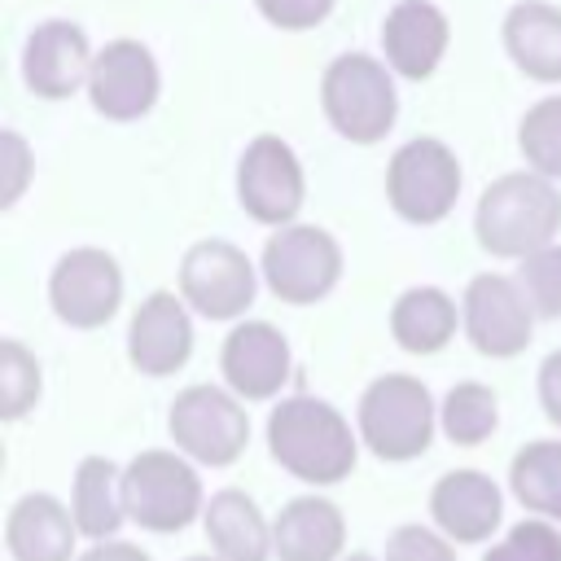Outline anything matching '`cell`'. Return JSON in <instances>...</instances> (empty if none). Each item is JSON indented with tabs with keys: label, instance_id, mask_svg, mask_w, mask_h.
Masks as SVG:
<instances>
[{
	"label": "cell",
	"instance_id": "6da1fadb",
	"mask_svg": "<svg viewBox=\"0 0 561 561\" xmlns=\"http://www.w3.org/2000/svg\"><path fill=\"white\" fill-rule=\"evenodd\" d=\"M267 447L272 456L302 482L329 486L355 469V434L346 416L311 394H294L272 408L267 416Z\"/></svg>",
	"mask_w": 561,
	"mask_h": 561
},
{
	"label": "cell",
	"instance_id": "7a4b0ae2",
	"mask_svg": "<svg viewBox=\"0 0 561 561\" xmlns=\"http://www.w3.org/2000/svg\"><path fill=\"white\" fill-rule=\"evenodd\" d=\"M561 228V193L539 171H508L482 188L473 232L482 250L504 259H530L552 245Z\"/></svg>",
	"mask_w": 561,
	"mask_h": 561
},
{
	"label": "cell",
	"instance_id": "3957f363",
	"mask_svg": "<svg viewBox=\"0 0 561 561\" xmlns=\"http://www.w3.org/2000/svg\"><path fill=\"white\" fill-rule=\"evenodd\" d=\"M320 101H324L329 123L355 145L381 140L394 127V114H399L390 70L368 53L333 57L324 79H320Z\"/></svg>",
	"mask_w": 561,
	"mask_h": 561
},
{
	"label": "cell",
	"instance_id": "277c9868",
	"mask_svg": "<svg viewBox=\"0 0 561 561\" xmlns=\"http://www.w3.org/2000/svg\"><path fill=\"white\" fill-rule=\"evenodd\" d=\"M359 434L381 460H412L434 438L430 390L408 373L377 377L359 399Z\"/></svg>",
	"mask_w": 561,
	"mask_h": 561
},
{
	"label": "cell",
	"instance_id": "5b68a950",
	"mask_svg": "<svg viewBox=\"0 0 561 561\" xmlns=\"http://www.w3.org/2000/svg\"><path fill=\"white\" fill-rule=\"evenodd\" d=\"M202 508V482L175 451H140L123 469V513L158 535L184 530Z\"/></svg>",
	"mask_w": 561,
	"mask_h": 561
},
{
	"label": "cell",
	"instance_id": "8992f818",
	"mask_svg": "<svg viewBox=\"0 0 561 561\" xmlns=\"http://www.w3.org/2000/svg\"><path fill=\"white\" fill-rule=\"evenodd\" d=\"M386 197L399 210V219L438 224L460 197L456 153L434 136H416V140L399 145L390 167H386Z\"/></svg>",
	"mask_w": 561,
	"mask_h": 561
},
{
	"label": "cell",
	"instance_id": "52a82bcc",
	"mask_svg": "<svg viewBox=\"0 0 561 561\" xmlns=\"http://www.w3.org/2000/svg\"><path fill=\"white\" fill-rule=\"evenodd\" d=\"M171 438L184 456L202 460V465H232L245 443H250V421L245 408L219 390V386H188L175 394L171 403Z\"/></svg>",
	"mask_w": 561,
	"mask_h": 561
},
{
	"label": "cell",
	"instance_id": "ba28073f",
	"mask_svg": "<svg viewBox=\"0 0 561 561\" xmlns=\"http://www.w3.org/2000/svg\"><path fill=\"white\" fill-rule=\"evenodd\" d=\"M342 250L337 241L316 224H289L280 228L263 250V280L280 302H316L337 285Z\"/></svg>",
	"mask_w": 561,
	"mask_h": 561
},
{
	"label": "cell",
	"instance_id": "9c48e42d",
	"mask_svg": "<svg viewBox=\"0 0 561 561\" xmlns=\"http://www.w3.org/2000/svg\"><path fill=\"white\" fill-rule=\"evenodd\" d=\"M180 294L206 320H237L254 302V267L232 241H197L180 259Z\"/></svg>",
	"mask_w": 561,
	"mask_h": 561
},
{
	"label": "cell",
	"instance_id": "30bf717a",
	"mask_svg": "<svg viewBox=\"0 0 561 561\" xmlns=\"http://www.w3.org/2000/svg\"><path fill=\"white\" fill-rule=\"evenodd\" d=\"M48 302L70 329H96L123 302V272L105 250L79 245L57 259L48 276Z\"/></svg>",
	"mask_w": 561,
	"mask_h": 561
},
{
	"label": "cell",
	"instance_id": "8fae6325",
	"mask_svg": "<svg viewBox=\"0 0 561 561\" xmlns=\"http://www.w3.org/2000/svg\"><path fill=\"white\" fill-rule=\"evenodd\" d=\"M530 316H535V307L513 276L478 272L465 289V333L491 359H508V355L526 351Z\"/></svg>",
	"mask_w": 561,
	"mask_h": 561
},
{
	"label": "cell",
	"instance_id": "7c38bea8",
	"mask_svg": "<svg viewBox=\"0 0 561 561\" xmlns=\"http://www.w3.org/2000/svg\"><path fill=\"white\" fill-rule=\"evenodd\" d=\"M237 197L259 224H289L302 206V167L280 136H254L237 167Z\"/></svg>",
	"mask_w": 561,
	"mask_h": 561
},
{
	"label": "cell",
	"instance_id": "4fadbf2b",
	"mask_svg": "<svg viewBox=\"0 0 561 561\" xmlns=\"http://www.w3.org/2000/svg\"><path fill=\"white\" fill-rule=\"evenodd\" d=\"M88 92L96 114L127 123L153 110L158 101V66L153 53L140 39H110L96 57H92V75H88Z\"/></svg>",
	"mask_w": 561,
	"mask_h": 561
},
{
	"label": "cell",
	"instance_id": "5bb4252c",
	"mask_svg": "<svg viewBox=\"0 0 561 561\" xmlns=\"http://www.w3.org/2000/svg\"><path fill=\"white\" fill-rule=\"evenodd\" d=\"M92 75V61H88V39L75 22L66 18H53V22H39L31 35H26V48H22V79L35 96L44 101H61L70 96L79 83H88Z\"/></svg>",
	"mask_w": 561,
	"mask_h": 561
},
{
	"label": "cell",
	"instance_id": "9a60e30c",
	"mask_svg": "<svg viewBox=\"0 0 561 561\" xmlns=\"http://www.w3.org/2000/svg\"><path fill=\"white\" fill-rule=\"evenodd\" d=\"M193 351V324H188V311L175 294L158 289L149 294L136 316H131V329H127V355L140 373L149 377H167L175 368H184Z\"/></svg>",
	"mask_w": 561,
	"mask_h": 561
},
{
	"label": "cell",
	"instance_id": "2e32d148",
	"mask_svg": "<svg viewBox=\"0 0 561 561\" xmlns=\"http://www.w3.org/2000/svg\"><path fill=\"white\" fill-rule=\"evenodd\" d=\"M219 364L241 399H272L289 377V342L267 320H245L228 333Z\"/></svg>",
	"mask_w": 561,
	"mask_h": 561
},
{
	"label": "cell",
	"instance_id": "e0dca14e",
	"mask_svg": "<svg viewBox=\"0 0 561 561\" xmlns=\"http://www.w3.org/2000/svg\"><path fill=\"white\" fill-rule=\"evenodd\" d=\"M430 513L447 539L482 543L500 526V486L478 469L443 473L430 491Z\"/></svg>",
	"mask_w": 561,
	"mask_h": 561
},
{
	"label": "cell",
	"instance_id": "ac0fdd59",
	"mask_svg": "<svg viewBox=\"0 0 561 561\" xmlns=\"http://www.w3.org/2000/svg\"><path fill=\"white\" fill-rule=\"evenodd\" d=\"M381 48L390 70L430 79L447 53V18L430 0H399L381 22Z\"/></svg>",
	"mask_w": 561,
	"mask_h": 561
},
{
	"label": "cell",
	"instance_id": "d6986e66",
	"mask_svg": "<svg viewBox=\"0 0 561 561\" xmlns=\"http://www.w3.org/2000/svg\"><path fill=\"white\" fill-rule=\"evenodd\" d=\"M75 535V513H66V504L44 491L22 495L4 522V543L13 561H70Z\"/></svg>",
	"mask_w": 561,
	"mask_h": 561
},
{
	"label": "cell",
	"instance_id": "ffe728a7",
	"mask_svg": "<svg viewBox=\"0 0 561 561\" xmlns=\"http://www.w3.org/2000/svg\"><path fill=\"white\" fill-rule=\"evenodd\" d=\"M342 539H346V522L337 504L320 495L289 500L272 522V548L280 561H333L342 552Z\"/></svg>",
	"mask_w": 561,
	"mask_h": 561
},
{
	"label": "cell",
	"instance_id": "44dd1931",
	"mask_svg": "<svg viewBox=\"0 0 561 561\" xmlns=\"http://www.w3.org/2000/svg\"><path fill=\"white\" fill-rule=\"evenodd\" d=\"M504 48L508 57L543 83L561 79V9L543 0H522L504 18Z\"/></svg>",
	"mask_w": 561,
	"mask_h": 561
},
{
	"label": "cell",
	"instance_id": "7402d4cb",
	"mask_svg": "<svg viewBox=\"0 0 561 561\" xmlns=\"http://www.w3.org/2000/svg\"><path fill=\"white\" fill-rule=\"evenodd\" d=\"M206 539L215 543L219 561H267L272 530L259 504L245 491H219L206 504Z\"/></svg>",
	"mask_w": 561,
	"mask_h": 561
},
{
	"label": "cell",
	"instance_id": "603a6c76",
	"mask_svg": "<svg viewBox=\"0 0 561 561\" xmlns=\"http://www.w3.org/2000/svg\"><path fill=\"white\" fill-rule=\"evenodd\" d=\"M390 333L403 351L434 355L456 333V302L434 285H416V289L399 294V302L390 311Z\"/></svg>",
	"mask_w": 561,
	"mask_h": 561
},
{
	"label": "cell",
	"instance_id": "cb8c5ba5",
	"mask_svg": "<svg viewBox=\"0 0 561 561\" xmlns=\"http://www.w3.org/2000/svg\"><path fill=\"white\" fill-rule=\"evenodd\" d=\"M70 513L79 535L88 539H105L118 530L123 513V473L105 460V456H83L75 469V495H70Z\"/></svg>",
	"mask_w": 561,
	"mask_h": 561
},
{
	"label": "cell",
	"instance_id": "d4e9b609",
	"mask_svg": "<svg viewBox=\"0 0 561 561\" xmlns=\"http://www.w3.org/2000/svg\"><path fill=\"white\" fill-rule=\"evenodd\" d=\"M508 482H513V495H517L530 513L561 522V443H552V438L526 443V447L513 456Z\"/></svg>",
	"mask_w": 561,
	"mask_h": 561
},
{
	"label": "cell",
	"instance_id": "484cf974",
	"mask_svg": "<svg viewBox=\"0 0 561 561\" xmlns=\"http://www.w3.org/2000/svg\"><path fill=\"white\" fill-rule=\"evenodd\" d=\"M500 425V403L495 390H486L482 381H460L447 390L443 399V430L451 443L473 447L482 438H491V430Z\"/></svg>",
	"mask_w": 561,
	"mask_h": 561
},
{
	"label": "cell",
	"instance_id": "4316f807",
	"mask_svg": "<svg viewBox=\"0 0 561 561\" xmlns=\"http://www.w3.org/2000/svg\"><path fill=\"white\" fill-rule=\"evenodd\" d=\"M517 145L543 180H561V96H543L526 110Z\"/></svg>",
	"mask_w": 561,
	"mask_h": 561
},
{
	"label": "cell",
	"instance_id": "83f0119b",
	"mask_svg": "<svg viewBox=\"0 0 561 561\" xmlns=\"http://www.w3.org/2000/svg\"><path fill=\"white\" fill-rule=\"evenodd\" d=\"M35 399H39V364L22 342L4 337L0 342V416L18 421Z\"/></svg>",
	"mask_w": 561,
	"mask_h": 561
},
{
	"label": "cell",
	"instance_id": "f1b7e54d",
	"mask_svg": "<svg viewBox=\"0 0 561 561\" xmlns=\"http://www.w3.org/2000/svg\"><path fill=\"white\" fill-rule=\"evenodd\" d=\"M482 561H561V535L552 530V522L530 517L517 522Z\"/></svg>",
	"mask_w": 561,
	"mask_h": 561
},
{
	"label": "cell",
	"instance_id": "f546056e",
	"mask_svg": "<svg viewBox=\"0 0 561 561\" xmlns=\"http://www.w3.org/2000/svg\"><path fill=\"white\" fill-rule=\"evenodd\" d=\"M517 285L530 298L535 316H561V245H548V250L522 259Z\"/></svg>",
	"mask_w": 561,
	"mask_h": 561
},
{
	"label": "cell",
	"instance_id": "4dcf8cb0",
	"mask_svg": "<svg viewBox=\"0 0 561 561\" xmlns=\"http://www.w3.org/2000/svg\"><path fill=\"white\" fill-rule=\"evenodd\" d=\"M386 561H456L451 543L425 526H399L386 539Z\"/></svg>",
	"mask_w": 561,
	"mask_h": 561
},
{
	"label": "cell",
	"instance_id": "1f68e13d",
	"mask_svg": "<svg viewBox=\"0 0 561 561\" xmlns=\"http://www.w3.org/2000/svg\"><path fill=\"white\" fill-rule=\"evenodd\" d=\"M254 4L280 31H307V26L324 22L333 9V0H254Z\"/></svg>",
	"mask_w": 561,
	"mask_h": 561
},
{
	"label": "cell",
	"instance_id": "d6a6232c",
	"mask_svg": "<svg viewBox=\"0 0 561 561\" xmlns=\"http://www.w3.org/2000/svg\"><path fill=\"white\" fill-rule=\"evenodd\" d=\"M0 149H4V188H0V206H13L18 193L26 188L31 153H26V140H22L18 131H4V136H0Z\"/></svg>",
	"mask_w": 561,
	"mask_h": 561
},
{
	"label": "cell",
	"instance_id": "836d02e7",
	"mask_svg": "<svg viewBox=\"0 0 561 561\" xmlns=\"http://www.w3.org/2000/svg\"><path fill=\"white\" fill-rule=\"evenodd\" d=\"M539 403L552 425H561V351H552L539 368Z\"/></svg>",
	"mask_w": 561,
	"mask_h": 561
},
{
	"label": "cell",
	"instance_id": "e575fe53",
	"mask_svg": "<svg viewBox=\"0 0 561 561\" xmlns=\"http://www.w3.org/2000/svg\"><path fill=\"white\" fill-rule=\"evenodd\" d=\"M79 561H149V552H140L136 543H96Z\"/></svg>",
	"mask_w": 561,
	"mask_h": 561
},
{
	"label": "cell",
	"instance_id": "d590c367",
	"mask_svg": "<svg viewBox=\"0 0 561 561\" xmlns=\"http://www.w3.org/2000/svg\"><path fill=\"white\" fill-rule=\"evenodd\" d=\"M346 561H373V557H368V552H355V557H346Z\"/></svg>",
	"mask_w": 561,
	"mask_h": 561
},
{
	"label": "cell",
	"instance_id": "8d00e7d4",
	"mask_svg": "<svg viewBox=\"0 0 561 561\" xmlns=\"http://www.w3.org/2000/svg\"><path fill=\"white\" fill-rule=\"evenodd\" d=\"M188 561H219V557H188Z\"/></svg>",
	"mask_w": 561,
	"mask_h": 561
}]
</instances>
